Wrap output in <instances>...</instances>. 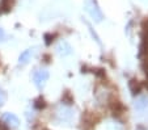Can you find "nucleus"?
<instances>
[{"label": "nucleus", "instance_id": "f257e3e1", "mask_svg": "<svg viewBox=\"0 0 148 130\" xmlns=\"http://www.w3.org/2000/svg\"><path fill=\"white\" fill-rule=\"evenodd\" d=\"M85 9H87L89 16L92 17L96 23H101L103 20V13L101 11V8L98 7L96 0H87L85 1Z\"/></svg>", "mask_w": 148, "mask_h": 130}, {"label": "nucleus", "instance_id": "f03ea898", "mask_svg": "<svg viewBox=\"0 0 148 130\" xmlns=\"http://www.w3.org/2000/svg\"><path fill=\"white\" fill-rule=\"evenodd\" d=\"M49 76H50V74L46 68H39V70H36L33 74V80H34V84L38 89H42V88L46 85L49 80Z\"/></svg>", "mask_w": 148, "mask_h": 130}, {"label": "nucleus", "instance_id": "7ed1b4c3", "mask_svg": "<svg viewBox=\"0 0 148 130\" xmlns=\"http://www.w3.org/2000/svg\"><path fill=\"white\" fill-rule=\"evenodd\" d=\"M56 53L59 55H62V57H66V55H70L72 53V47H71V45L68 42L62 41V42H59L56 45Z\"/></svg>", "mask_w": 148, "mask_h": 130}, {"label": "nucleus", "instance_id": "20e7f679", "mask_svg": "<svg viewBox=\"0 0 148 130\" xmlns=\"http://www.w3.org/2000/svg\"><path fill=\"white\" fill-rule=\"evenodd\" d=\"M1 118H3V121L11 127H17L20 125L18 117H17L16 114H13V113H4Z\"/></svg>", "mask_w": 148, "mask_h": 130}, {"label": "nucleus", "instance_id": "39448f33", "mask_svg": "<svg viewBox=\"0 0 148 130\" xmlns=\"http://www.w3.org/2000/svg\"><path fill=\"white\" fill-rule=\"evenodd\" d=\"M33 54H34V49H26V50H24L18 57V65H26L30 61V58L33 57Z\"/></svg>", "mask_w": 148, "mask_h": 130}, {"label": "nucleus", "instance_id": "423d86ee", "mask_svg": "<svg viewBox=\"0 0 148 130\" xmlns=\"http://www.w3.org/2000/svg\"><path fill=\"white\" fill-rule=\"evenodd\" d=\"M58 117L63 121H70L72 118V110L67 107H60L58 109Z\"/></svg>", "mask_w": 148, "mask_h": 130}, {"label": "nucleus", "instance_id": "0eeeda50", "mask_svg": "<svg viewBox=\"0 0 148 130\" xmlns=\"http://www.w3.org/2000/svg\"><path fill=\"white\" fill-rule=\"evenodd\" d=\"M147 107H148V97H145V96L139 97V99L136 100V102H135V108L139 110L144 109V108H147Z\"/></svg>", "mask_w": 148, "mask_h": 130}, {"label": "nucleus", "instance_id": "6e6552de", "mask_svg": "<svg viewBox=\"0 0 148 130\" xmlns=\"http://www.w3.org/2000/svg\"><path fill=\"white\" fill-rule=\"evenodd\" d=\"M5 100H7V95H5V92L4 91H1L0 89V107L5 102Z\"/></svg>", "mask_w": 148, "mask_h": 130}, {"label": "nucleus", "instance_id": "1a4fd4ad", "mask_svg": "<svg viewBox=\"0 0 148 130\" xmlns=\"http://www.w3.org/2000/svg\"><path fill=\"white\" fill-rule=\"evenodd\" d=\"M5 40V33H4V30L1 28H0V41H4Z\"/></svg>", "mask_w": 148, "mask_h": 130}, {"label": "nucleus", "instance_id": "9d476101", "mask_svg": "<svg viewBox=\"0 0 148 130\" xmlns=\"http://www.w3.org/2000/svg\"><path fill=\"white\" fill-rule=\"evenodd\" d=\"M0 130H5V129H4V127L1 126V125H0Z\"/></svg>", "mask_w": 148, "mask_h": 130}, {"label": "nucleus", "instance_id": "9b49d317", "mask_svg": "<svg viewBox=\"0 0 148 130\" xmlns=\"http://www.w3.org/2000/svg\"><path fill=\"white\" fill-rule=\"evenodd\" d=\"M147 25H148V24H147Z\"/></svg>", "mask_w": 148, "mask_h": 130}]
</instances>
